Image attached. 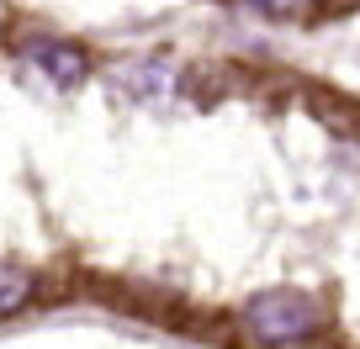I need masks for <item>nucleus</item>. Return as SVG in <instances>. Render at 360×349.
I'll list each match as a JSON object with an SVG mask.
<instances>
[{
  "label": "nucleus",
  "mask_w": 360,
  "mask_h": 349,
  "mask_svg": "<svg viewBox=\"0 0 360 349\" xmlns=\"http://www.w3.org/2000/svg\"><path fill=\"white\" fill-rule=\"evenodd\" d=\"M259 16H270V22H297V16L307 11V0H249Z\"/></svg>",
  "instance_id": "5"
},
{
  "label": "nucleus",
  "mask_w": 360,
  "mask_h": 349,
  "mask_svg": "<svg viewBox=\"0 0 360 349\" xmlns=\"http://www.w3.org/2000/svg\"><path fill=\"white\" fill-rule=\"evenodd\" d=\"M112 85L127 96V101L169 106V96H175L180 74H175L169 64H159V58H138V64H117V69H112Z\"/></svg>",
  "instance_id": "3"
},
{
  "label": "nucleus",
  "mask_w": 360,
  "mask_h": 349,
  "mask_svg": "<svg viewBox=\"0 0 360 349\" xmlns=\"http://www.w3.org/2000/svg\"><path fill=\"white\" fill-rule=\"evenodd\" d=\"M32 291H37V275L27 270V265H11V259H0V317L22 312Z\"/></svg>",
  "instance_id": "4"
},
{
  "label": "nucleus",
  "mask_w": 360,
  "mask_h": 349,
  "mask_svg": "<svg viewBox=\"0 0 360 349\" xmlns=\"http://www.w3.org/2000/svg\"><path fill=\"white\" fill-rule=\"evenodd\" d=\"M27 69H37V74L53 85V91H75L79 79L90 74V53L79 43H69V37H32V43L22 48Z\"/></svg>",
  "instance_id": "2"
},
{
  "label": "nucleus",
  "mask_w": 360,
  "mask_h": 349,
  "mask_svg": "<svg viewBox=\"0 0 360 349\" xmlns=\"http://www.w3.org/2000/svg\"><path fill=\"white\" fill-rule=\"evenodd\" d=\"M323 323V307L318 296L297 291V286H270V291H255L244 302V334L265 349H292L307 344Z\"/></svg>",
  "instance_id": "1"
}]
</instances>
